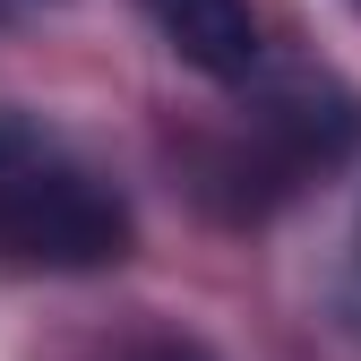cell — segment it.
Returning <instances> with one entry per match:
<instances>
[{"label": "cell", "instance_id": "obj_2", "mask_svg": "<svg viewBox=\"0 0 361 361\" xmlns=\"http://www.w3.org/2000/svg\"><path fill=\"white\" fill-rule=\"evenodd\" d=\"M147 18L164 26L172 52L190 61L198 78H215V86H241L258 69V18H250V0H147Z\"/></svg>", "mask_w": 361, "mask_h": 361}, {"label": "cell", "instance_id": "obj_3", "mask_svg": "<svg viewBox=\"0 0 361 361\" xmlns=\"http://www.w3.org/2000/svg\"><path fill=\"white\" fill-rule=\"evenodd\" d=\"M104 361H215L198 336H172V327H155V336H129V344H112Z\"/></svg>", "mask_w": 361, "mask_h": 361}, {"label": "cell", "instance_id": "obj_4", "mask_svg": "<svg viewBox=\"0 0 361 361\" xmlns=\"http://www.w3.org/2000/svg\"><path fill=\"white\" fill-rule=\"evenodd\" d=\"M353 9H361V0H353Z\"/></svg>", "mask_w": 361, "mask_h": 361}, {"label": "cell", "instance_id": "obj_1", "mask_svg": "<svg viewBox=\"0 0 361 361\" xmlns=\"http://www.w3.org/2000/svg\"><path fill=\"white\" fill-rule=\"evenodd\" d=\"M0 258L18 267H121L129 207L69 138H52L26 112H0Z\"/></svg>", "mask_w": 361, "mask_h": 361}]
</instances>
